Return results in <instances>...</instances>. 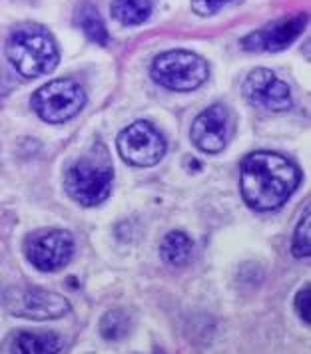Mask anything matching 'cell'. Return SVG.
Listing matches in <instances>:
<instances>
[{
	"mask_svg": "<svg viewBox=\"0 0 311 354\" xmlns=\"http://www.w3.org/2000/svg\"><path fill=\"white\" fill-rule=\"evenodd\" d=\"M299 181V167L274 151H254L242 160L240 189L251 209H279L294 195Z\"/></svg>",
	"mask_w": 311,
	"mask_h": 354,
	"instance_id": "obj_1",
	"label": "cell"
},
{
	"mask_svg": "<svg viewBox=\"0 0 311 354\" xmlns=\"http://www.w3.org/2000/svg\"><path fill=\"white\" fill-rule=\"evenodd\" d=\"M114 169L104 145L96 144L74 161L64 177V189L72 201L82 207H94L108 199Z\"/></svg>",
	"mask_w": 311,
	"mask_h": 354,
	"instance_id": "obj_2",
	"label": "cell"
},
{
	"mask_svg": "<svg viewBox=\"0 0 311 354\" xmlns=\"http://www.w3.org/2000/svg\"><path fill=\"white\" fill-rule=\"evenodd\" d=\"M6 58L24 78L46 76L60 62L52 34L38 24H24L12 30L6 40Z\"/></svg>",
	"mask_w": 311,
	"mask_h": 354,
	"instance_id": "obj_3",
	"label": "cell"
},
{
	"mask_svg": "<svg viewBox=\"0 0 311 354\" xmlns=\"http://www.w3.org/2000/svg\"><path fill=\"white\" fill-rule=\"evenodd\" d=\"M150 76L156 84L174 92L197 90L210 76V68L202 56L188 50H170L152 62Z\"/></svg>",
	"mask_w": 311,
	"mask_h": 354,
	"instance_id": "obj_4",
	"label": "cell"
},
{
	"mask_svg": "<svg viewBox=\"0 0 311 354\" xmlns=\"http://www.w3.org/2000/svg\"><path fill=\"white\" fill-rule=\"evenodd\" d=\"M86 106V92L78 82L60 78L44 84L33 96V110L46 124H64Z\"/></svg>",
	"mask_w": 311,
	"mask_h": 354,
	"instance_id": "obj_5",
	"label": "cell"
},
{
	"mask_svg": "<svg viewBox=\"0 0 311 354\" xmlns=\"http://www.w3.org/2000/svg\"><path fill=\"white\" fill-rule=\"evenodd\" d=\"M74 237L66 229H38L24 239V255L34 269L54 273L74 257Z\"/></svg>",
	"mask_w": 311,
	"mask_h": 354,
	"instance_id": "obj_6",
	"label": "cell"
},
{
	"mask_svg": "<svg viewBox=\"0 0 311 354\" xmlns=\"http://www.w3.org/2000/svg\"><path fill=\"white\" fill-rule=\"evenodd\" d=\"M4 308L18 319L54 321L70 313V303L62 295L36 287H15L2 297Z\"/></svg>",
	"mask_w": 311,
	"mask_h": 354,
	"instance_id": "obj_7",
	"label": "cell"
},
{
	"mask_svg": "<svg viewBox=\"0 0 311 354\" xmlns=\"http://www.w3.org/2000/svg\"><path fill=\"white\" fill-rule=\"evenodd\" d=\"M118 153L128 165L152 167L166 156V140L148 122H134L118 136Z\"/></svg>",
	"mask_w": 311,
	"mask_h": 354,
	"instance_id": "obj_8",
	"label": "cell"
},
{
	"mask_svg": "<svg viewBox=\"0 0 311 354\" xmlns=\"http://www.w3.org/2000/svg\"><path fill=\"white\" fill-rule=\"evenodd\" d=\"M242 92L247 104H251L254 108L262 112L281 113L287 112L294 106L290 86L283 80H279L267 68L251 70L242 86Z\"/></svg>",
	"mask_w": 311,
	"mask_h": 354,
	"instance_id": "obj_9",
	"label": "cell"
},
{
	"mask_svg": "<svg viewBox=\"0 0 311 354\" xmlns=\"http://www.w3.org/2000/svg\"><path fill=\"white\" fill-rule=\"evenodd\" d=\"M228 136L229 112L222 104H213L208 110L197 113L190 129L192 142L204 153H220L228 144Z\"/></svg>",
	"mask_w": 311,
	"mask_h": 354,
	"instance_id": "obj_10",
	"label": "cell"
},
{
	"mask_svg": "<svg viewBox=\"0 0 311 354\" xmlns=\"http://www.w3.org/2000/svg\"><path fill=\"white\" fill-rule=\"evenodd\" d=\"M305 24H308L305 15L283 18V20H278V22L246 36L242 40V46L247 52H279V50H285L301 36Z\"/></svg>",
	"mask_w": 311,
	"mask_h": 354,
	"instance_id": "obj_11",
	"label": "cell"
},
{
	"mask_svg": "<svg viewBox=\"0 0 311 354\" xmlns=\"http://www.w3.org/2000/svg\"><path fill=\"white\" fill-rule=\"evenodd\" d=\"M62 351V340L50 330H18L2 344V353L52 354Z\"/></svg>",
	"mask_w": 311,
	"mask_h": 354,
	"instance_id": "obj_12",
	"label": "cell"
},
{
	"mask_svg": "<svg viewBox=\"0 0 311 354\" xmlns=\"http://www.w3.org/2000/svg\"><path fill=\"white\" fill-rule=\"evenodd\" d=\"M160 255L164 259L166 265L184 267L194 257V241L181 231H172L166 235L164 241L160 245Z\"/></svg>",
	"mask_w": 311,
	"mask_h": 354,
	"instance_id": "obj_13",
	"label": "cell"
},
{
	"mask_svg": "<svg viewBox=\"0 0 311 354\" xmlns=\"http://www.w3.org/2000/svg\"><path fill=\"white\" fill-rule=\"evenodd\" d=\"M152 15V0H114L112 17L124 26L144 24Z\"/></svg>",
	"mask_w": 311,
	"mask_h": 354,
	"instance_id": "obj_14",
	"label": "cell"
},
{
	"mask_svg": "<svg viewBox=\"0 0 311 354\" xmlns=\"http://www.w3.org/2000/svg\"><path fill=\"white\" fill-rule=\"evenodd\" d=\"M76 22H78L80 30L86 34L88 40L96 42L98 46H106L108 44V30L104 26V20L98 15V10L92 4H82L78 8Z\"/></svg>",
	"mask_w": 311,
	"mask_h": 354,
	"instance_id": "obj_15",
	"label": "cell"
},
{
	"mask_svg": "<svg viewBox=\"0 0 311 354\" xmlns=\"http://www.w3.org/2000/svg\"><path fill=\"white\" fill-rule=\"evenodd\" d=\"M130 330V317L124 310H108L100 321V333L106 340H120Z\"/></svg>",
	"mask_w": 311,
	"mask_h": 354,
	"instance_id": "obj_16",
	"label": "cell"
},
{
	"mask_svg": "<svg viewBox=\"0 0 311 354\" xmlns=\"http://www.w3.org/2000/svg\"><path fill=\"white\" fill-rule=\"evenodd\" d=\"M292 251L294 257L308 259L311 255V215L310 207H305L301 221L297 223L294 233V241H292Z\"/></svg>",
	"mask_w": 311,
	"mask_h": 354,
	"instance_id": "obj_17",
	"label": "cell"
},
{
	"mask_svg": "<svg viewBox=\"0 0 311 354\" xmlns=\"http://www.w3.org/2000/svg\"><path fill=\"white\" fill-rule=\"evenodd\" d=\"M295 310L305 324L311 322V287H303L295 297Z\"/></svg>",
	"mask_w": 311,
	"mask_h": 354,
	"instance_id": "obj_18",
	"label": "cell"
},
{
	"mask_svg": "<svg viewBox=\"0 0 311 354\" xmlns=\"http://www.w3.org/2000/svg\"><path fill=\"white\" fill-rule=\"evenodd\" d=\"M231 0H192V8L199 17H213Z\"/></svg>",
	"mask_w": 311,
	"mask_h": 354,
	"instance_id": "obj_19",
	"label": "cell"
},
{
	"mask_svg": "<svg viewBox=\"0 0 311 354\" xmlns=\"http://www.w3.org/2000/svg\"><path fill=\"white\" fill-rule=\"evenodd\" d=\"M0 96H2V94H0Z\"/></svg>",
	"mask_w": 311,
	"mask_h": 354,
	"instance_id": "obj_20",
	"label": "cell"
}]
</instances>
